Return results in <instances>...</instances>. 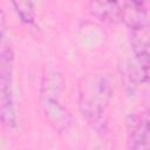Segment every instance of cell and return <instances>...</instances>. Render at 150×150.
Segmentation results:
<instances>
[{
  "label": "cell",
  "instance_id": "obj_4",
  "mask_svg": "<svg viewBox=\"0 0 150 150\" xmlns=\"http://www.w3.org/2000/svg\"><path fill=\"white\" fill-rule=\"evenodd\" d=\"M129 124L128 146L135 150H150V111L135 115Z\"/></svg>",
  "mask_w": 150,
  "mask_h": 150
},
{
  "label": "cell",
  "instance_id": "obj_3",
  "mask_svg": "<svg viewBox=\"0 0 150 150\" xmlns=\"http://www.w3.org/2000/svg\"><path fill=\"white\" fill-rule=\"evenodd\" d=\"M14 54L9 46L1 42L0 50V117L2 124L8 128H15L18 123L13 87H12V70H13Z\"/></svg>",
  "mask_w": 150,
  "mask_h": 150
},
{
  "label": "cell",
  "instance_id": "obj_1",
  "mask_svg": "<svg viewBox=\"0 0 150 150\" xmlns=\"http://www.w3.org/2000/svg\"><path fill=\"white\" fill-rule=\"evenodd\" d=\"M114 79L110 74L86 76L79 86V107L90 123L100 121L114 96Z\"/></svg>",
  "mask_w": 150,
  "mask_h": 150
},
{
  "label": "cell",
  "instance_id": "obj_5",
  "mask_svg": "<svg viewBox=\"0 0 150 150\" xmlns=\"http://www.w3.org/2000/svg\"><path fill=\"white\" fill-rule=\"evenodd\" d=\"M122 20L131 28V30L146 27L149 19L144 0H125L124 6L122 7Z\"/></svg>",
  "mask_w": 150,
  "mask_h": 150
},
{
  "label": "cell",
  "instance_id": "obj_2",
  "mask_svg": "<svg viewBox=\"0 0 150 150\" xmlns=\"http://www.w3.org/2000/svg\"><path fill=\"white\" fill-rule=\"evenodd\" d=\"M62 79L56 71L48 73L43 77L40 90V105L49 125L57 132L67 131L73 123L68 109L60 103Z\"/></svg>",
  "mask_w": 150,
  "mask_h": 150
},
{
  "label": "cell",
  "instance_id": "obj_7",
  "mask_svg": "<svg viewBox=\"0 0 150 150\" xmlns=\"http://www.w3.org/2000/svg\"><path fill=\"white\" fill-rule=\"evenodd\" d=\"M127 75L134 84L150 83V56L135 54L127 66Z\"/></svg>",
  "mask_w": 150,
  "mask_h": 150
},
{
  "label": "cell",
  "instance_id": "obj_8",
  "mask_svg": "<svg viewBox=\"0 0 150 150\" xmlns=\"http://www.w3.org/2000/svg\"><path fill=\"white\" fill-rule=\"evenodd\" d=\"M12 5L15 9V13L23 23L30 25L34 22L36 12L33 0H12Z\"/></svg>",
  "mask_w": 150,
  "mask_h": 150
},
{
  "label": "cell",
  "instance_id": "obj_6",
  "mask_svg": "<svg viewBox=\"0 0 150 150\" xmlns=\"http://www.w3.org/2000/svg\"><path fill=\"white\" fill-rule=\"evenodd\" d=\"M90 13L107 22H117L122 19V6L118 0H90Z\"/></svg>",
  "mask_w": 150,
  "mask_h": 150
}]
</instances>
